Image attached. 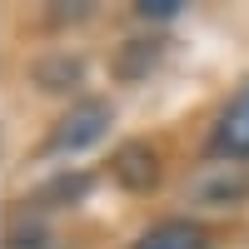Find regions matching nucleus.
Listing matches in <instances>:
<instances>
[{
  "mask_svg": "<svg viewBox=\"0 0 249 249\" xmlns=\"http://www.w3.org/2000/svg\"><path fill=\"white\" fill-rule=\"evenodd\" d=\"M110 120H115V110L105 100H75V105L50 124L45 155H80V150H90V144H100L110 135Z\"/></svg>",
  "mask_w": 249,
  "mask_h": 249,
  "instance_id": "nucleus-1",
  "label": "nucleus"
},
{
  "mask_svg": "<svg viewBox=\"0 0 249 249\" xmlns=\"http://www.w3.org/2000/svg\"><path fill=\"white\" fill-rule=\"evenodd\" d=\"M210 150L219 160H249V85L230 95V105L219 110L214 130H210Z\"/></svg>",
  "mask_w": 249,
  "mask_h": 249,
  "instance_id": "nucleus-2",
  "label": "nucleus"
},
{
  "mask_svg": "<svg viewBox=\"0 0 249 249\" xmlns=\"http://www.w3.org/2000/svg\"><path fill=\"white\" fill-rule=\"evenodd\" d=\"M110 175L124 184V190L144 195V190L160 184V155L150 150V144H120L115 160H110Z\"/></svg>",
  "mask_w": 249,
  "mask_h": 249,
  "instance_id": "nucleus-3",
  "label": "nucleus"
},
{
  "mask_svg": "<svg viewBox=\"0 0 249 249\" xmlns=\"http://www.w3.org/2000/svg\"><path fill=\"white\" fill-rule=\"evenodd\" d=\"M130 249H210V234H204V224H195V219H160Z\"/></svg>",
  "mask_w": 249,
  "mask_h": 249,
  "instance_id": "nucleus-4",
  "label": "nucleus"
},
{
  "mask_svg": "<svg viewBox=\"0 0 249 249\" xmlns=\"http://www.w3.org/2000/svg\"><path fill=\"white\" fill-rule=\"evenodd\" d=\"M179 5H184V0H140V15L144 20H170V15H179Z\"/></svg>",
  "mask_w": 249,
  "mask_h": 249,
  "instance_id": "nucleus-5",
  "label": "nucleus"
}]
</instances>
